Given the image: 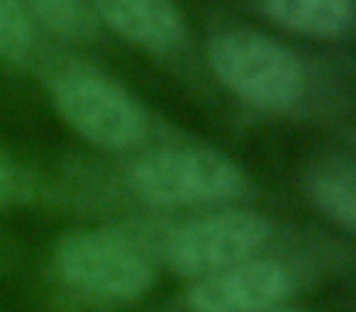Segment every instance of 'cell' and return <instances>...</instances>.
Here are the masks:
<instances>
[{
    "label": "cell",
    "instance_id": "cell-1",
    "mask_svg": "<svg viewBox=\"0 0 356 312\" xmlns=\"http://www.w3.org/2000/svg\"><path fill=\"white\" fill-rule=\"evenodd\" d=\"M208 64L225 88L261 110L293 108L305 90V71L298 56L259 32L218 35L208 47Z\"/></svg>",
    "mask_w": 356,
    "mask_h": 312
},
{
    "label": "cell",
    "instance_id": "cell-2",
    "mask_svg": "<svg viewBox=\"0 0 356 312\" xmlns=\"http://www.w3.org/2000/svg\"><path fill=\"white\" fill-rule=\"evenodd\" d=\"M54 268L76 290L120 302L142 297L156 276L137 239L118 229H81L61 237Z\"/></svg>",
    "mask_w": 356,
    "mask_h": 312
},
{
    "label": "cell",
    "instance_id": "cell-3",
    "mask_svg": "<svg viewBox=\"0 0 356 312\" xmlns=\"http://www.w3.org/2000/svg\"><path fill=\"white\" fill-rule=\"evenodd\" d=\"M132 183L149 203L176 208L234 198L244 188V174L210 149H163L134 166Z\"/></svg>",
    "mask_w": 356,
    "mask_h": 312
},
{
    "label": "cell",
    "instance_id": "cell-4",
    "mask_svg": "<svg viewBox=\"0 0 356 312\" xmlns=\"http://www.w3.org/2000/svg\"><path fill=\"white\" fill-rule=\"evenodd\" d=\"M51 98L59 117L95 147L129 149L144 134L139 105L108 76L69 71L54 83Z\"/></svg>",
    "mask_w": 356,
    "mask_h": 312
},
{
    "label": "cell",
    "instance_id": "cell-5",
    "mask_svg": "<svg viewBox=\"0 0 356 312\" xmlns=\"http://www.w3.org/2000/svg\"><path fill=\"white\" fill-rule=\"evenodd\" d=\"M268 237V222L249 210L193 220L168 237L166 261L178 276L203 278L249 261Z\"/></svg>",
    "mask_w": 356,
    "mask_h": 312
},
{
    "label": "cell",
    "instance_id": "cell-6",
    "mask_svg": "<svg viewBox=\"0 0 356 312\" xmlns=\"http://www.w3.org/2000/svg\"><path fill=\"white\" fill-rule=\"evenodd\" d=\"M291 290L286 268L268 258H249L225 271L203 276L191 286L193 312H264Z\"/></svg>",
    "mask_w": 356,
    "mask_h": 312
},
{
    "label": "cell",
    "instance_id": "cell-7",
    "mask_svg": "<svg viewBox=\"0 0 356 312\" xmlns=\"http://www.w3.org/2000/svg\"><path fill=\"white\" fill-rule=\"evenodd\" d=\"M95 20L152 51L176 49L186 37L184 15L171 0H93Z\"/></svg>",
    "mask_w": 356,
    "mask_h": 312
},
{
    "label": "cell",
    "instance_id": "cell-8",
    "mask_svg": "<svg viewBox=\"0 0 356 312\" xmlns=\"http://www.w3.org/2000/svg\"><path fill=\"white\" fill-rule=\"evenodd\" d=\"M278 25L312 37H339L354 20L351 0H266Z\"/></svg>",
    "mask_w": 356,
    "mask_h": 312
},
{
    "label": "cell",
    "instance_id": "cell-9",
    "mask_svg": "<svg viewBox=\"0 0 356 312\" xmlns=\"http://www.w3.org/2000/svg\"><path fill=\"white\" fill-rule=\"evenodd\" d=\"M22 6L27 15L37 17L59 37L83 42L95 35V13L86 0H22Z\"/></svg>",
    "mask_w": 356,
    "mask_h": 312
},
{
    "label": "cell",
    "instance_id": "cell-10",
    "mask_svg": "<svg viewBox=\"0 0 356 312\" xmlns=\"http://www.w3.org/2000/svg\"><path fill=\"white\" fill-rule=\"evenodd\" d=\"M310 198L332 222L341 224L346 232L354 229L356 203H354V179L349 171H325L310 181Z\"/></svg>",
    "mask_w": 356,
    "mask_h": 312
},
{
    "label": "cell",
    "instance_id": "cell-11",
    "mask_svg": "<svg viewBox=\"0 0 356 312\" xmlns=\"http://www.w3.org/2000/svg\"><path fill=\"white\" fill-rule=\"evenodd\" d=\"M32 40V20L22 0H0V61L27 59Z\"/></svg>",
    "mask_w": 356,
    "mask_h": 312
},
{
    "label": "cell",
    "instance_id": "cell-12",
    "mask_svg": "<svg viewBox=\"0 0 356 312\" xmlns=\"http://www.w3.org/2000/svg\"><path fill=\"white\" fill-rule=\"evenodd\" d=\"M8 190H10V171L0 161V200H6Z\"/></svg>",
    "mask_w": 356,
    "mask_h": 312
},
{
    "label": "cell",
    "instance_id": "cell-13",
    "mask_svg": "<svg viewBox=\"0 0 356 312\" xmlns=\"http://www.w3.org/2000/svg\"><path fill=\"white\" fill-rule=\"evenodd\" d=\"M264 312H296V310H264Z\"/></svg>",
    "mask_w": 356,
    "mask_h": 312
}]
</instances>
